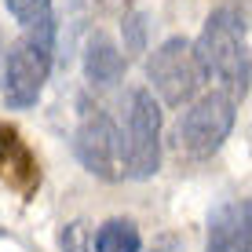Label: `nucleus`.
<instances>
[{"instance_id":"f257e3e1","label":"nucleus","mask_w":252,"mask_h":252,"mask_svg":"<svg viewBox=\"0 0 252 252\" xmlns=\"http://www.w3.org/2000/svg\"><path fill=\"white\" fill-rule=\"evenodd\" d=\"M201 77L227 84L234 102L249 95V22L241 7H216L197 40H190Z\"/></svg>"},{"instance_id":"f03ea898","label":"nucleus","mask_w":252,"mask_h":252,"mask_svg":"<svg viewBox=\"0 0 252 252\" xmlns=\"http://www.w3.org/2000/svg\"><path fill=\"white\" fill-rule=\"evenodd\" d=\"M55 30L59 22H55V11H51L48 19L30 26L7 48V59L0 66V81H4V99L11 110H26L40 99L44 81L51 73V59H55Z\"/></svg>"},{"instance_id":"7ed1b4c3","label":"nucleus","mask_w":252,"mask_h":252,"mask_svg":"<svg viewBox=\"0 0 252 252\" xmlns=\"http://www.w3.org/2000/svg\"><path fill=\"white\" fill-rule=\"evenodd\" d=\"M161 168V106L150 88L128 92L125 132H121V172L132 179H154Z\"/></svg>"},{"instance_id":"20e7f679","label":"nucleus","mask_w":252,"mask_h":252,"mask_svg":"<svg viewBox=\"0 0 252 252\" xmlns=\"http://www.w3.org/2000/svg\"><path fill=\"white\" fill-rule=\"evenodd\" d=\"M234 121H238V102L227 92H205L187 106V114L176 125V150L194 161H205L227 143Z\"/></svg>"},{"instance_id":"39448f33","label":"nucleus","mask_w":252,"mask_h":252,"mask_svg":"<svg viewBox=\"0 0 252 252\" xmlns=\"http://www.w3.org/2000/svg\"><path fill=\"white\" fill-rule=\"evenodd\" d=\"M146 77L150 92H158L168 106H190L205 81L187 37H168L161 48H154V55L146 59Z\"/></svg>"},{"instance_id":"423d86ee","label":"nucleus","mask_w":252,"mask_h":252,"mask_svg":"<svg viewBox=\"0 0 252 252\" xmlns=\"http://www.w3.org/2000/svg\"><path fill=\"white\" fill-rule=\"evenodd\" d=\"M73 150L77 161L99 179H117L121 176V128L114 117L99 106H84L81 121L73 132Z\"/></svg>"},{"instance_id":"0eeeda50","label":"nucleus","mask_w":252,"mask_h":252,"mask_svg":"<svg viewBox=\"0 0 252 252\" xmlns=\"http://www.w3.org/2000/svg\"><path fill=\"white\" fill-rule=\"evenodd\" d=\"M205 252H252V201L249 197L227 201L208 216Z\"/></svg>"},{"instance_id":"6e6552de","label":"nucleus","mask_w":252,"mask_h":252,"mask_svg":"<svg viewBox=\"0 0 252 252\" xmlns=\"http://www.w3.org/2000/svg\"><path fill=\"white\" fill-rule=\"evenodd\" d=\"M0 179L22 197L37 194L40 187V164L33 158V150L22 143L19 128L4 125V121H0Z\"/></svg>"},{"instance_id":"1a4fd4ad","label":"nucleus","mask_w":252,"mask_h":252,"mask_svg":"<svg viewBox=\"0 0 252 252\" xmlns=\"http://www.w3.org/2000/svg\"><path fill=\"white\" fill-rule=\"evenodd\" d=\"M128 59L106 33H95L84 48V77H88L92 88H114V84L125 77Z\"/></svg>"},{"instance_id":"9d476101","label":"nucleus","mask_w":252,"mask_h":252,"mask_svg":"<svg viewBox=\"0 0 252 252\" xmlns=\"http://www.w3.org/2000/svg\"><path fill=\"white\" fill-rule=\"evenodd\" d=\"M95 252H139L143 249V238H139V227L132 220H106L92 238Z\"/></svg>"},{"instance_id":"9b49d317","label":"nucleus","mask_w":252,"mask_h":252,"mask_svg":"<svg viewBox=\"0 0 252 252\" xmlns=\"http://www.w3.org/2000/svg\"><path fill=\"white\" fill-rule=\"evenodd\" d=\"M59 245H63V252H95L88 220H69L66 227L59 230Z\"/></svg>"},{"instance_id":"f8f14e48","label":"nucleus","mask_w":252,"mask_h":252,"mask_svg":"<svg viewBox=\"0 0 252 252\" xmlns=\"http://www.w3.org/2000/svg\"><path fill=\"white\" fill-rule=\"evenodd\" d=\"M4 4L15 15V22H22V30H30V26H37L40 19L51 15V0H4Z\"/></svg>"},{"instance_id":"ddd939ff","label":"nucleus","mask_w":252,"mask_h":252,"mask_svg":"<svg viewBox=\"0 0 252 252\" xmlns=\"http://www.w3.org/2000/svg\"><path fill=\"white\" fill-rule=\"evenodd\" d=\"M146 15L143 11H132L125 15V22H121V30H125V51L128 55H139V51H146ZM125 55V59H128Z\"/></svg>"},{"instance_id":"4468645a","label":"nucleus","mask_w":252,"mask_h":252,"mask_svg":"<svg viewBox=\"0 0 252 252\" xmlns=\"http://www.w3.org/2000/svg\"><path fill=\"white\" fill-rule=\"evenodd\" d=\"M150 252H179V238H172V234H164L150 245Z\"/></svg>"},{"instance_id":"2eb2a0df","label":"nucleus","mask_w":252,"mask_h":252,"mask_svg":"<svg viewBox=\"0 0 252 252\" xmlns=\"http://www.w3.org/2000/svg\"><path fill=\"white\" fill-rule=\"evenodd\" d=\"M0 66H4V51H0Z\"/></svg>"}]
</instances>
